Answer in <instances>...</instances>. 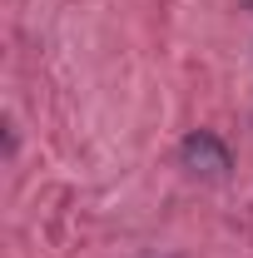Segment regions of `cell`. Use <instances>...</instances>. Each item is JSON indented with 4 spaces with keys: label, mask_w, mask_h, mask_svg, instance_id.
<instances>
[{
    "label": "cell",
    "mask_w": 253,
    "mask_h": 258,
    "mask_svg": "<svg viewBox=\"0 0 253 258\" xmlns=\"http://www.w3.org/2000/svg\"><path fill=\"white\" fill-rule=\"evenodd\" d=\"M179 159H184L189 174H204V179H223V174L233 169L228 149H223V139H219V134H209V129H194L189 139L179 144Z\"/></svg>",
    "instance_id": "cell-1"
}]
</instances>
